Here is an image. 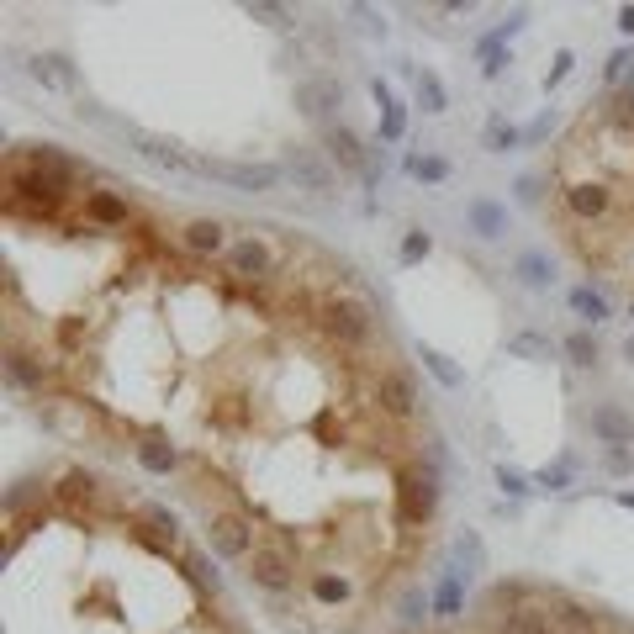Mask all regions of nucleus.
I'll return each mask as SVG.
<instances>
[{
  "label": "nucleus",
  "mask_w": 634,
  "mask_h": 634,
  "mask_svg": "<svg viewBox=\"0 0 634 634\" xmlns=\"http://www.w3.org/2000/svg\"><path fill=\"white\" fill-rule=\"evenodd\" d=\"M534 603H539V619H545V634H634L629 624L608 619L603 608L571 603L566 592H539L534 587Z\"/></svg>",
  "instance_id": "obj_1"
},
{
  "label": "nucleus",
  "mask_w": 634,
  "mask_h": 634,
  "mask_svg": "<svg viewBox=\"0 0 634 634\" xmlns=\"http://www.w3.org/2000/svg\"><path fill=\"white\" fill-rule=\"evenodd\" d=\"M323 154H328L333 164H339L344 175H360V180H365V170H370V148H365L360 138H354L344 122H339V127H328V133H323Z\"/></svg>",
  "instance_id": "obj_2"
},
{
  "label": "nucleus",
  "mask_w": 634,
  "mask_h": 634,
  "mask_svg": "<svg viewBox=\"0 0 634 634\" xmlns=\"http://www.w3.org/2000/svg\"><path fill=\"white\" fill-rule=\"evenodd\" d=\"M196 170L217 175V180H233V185H244V191H270V185L281 180L270 164H254V170H249V164H228V159H207V164H196Z\"/></svg>",
  "instance_id": "obj_3"
},
{
  "label": "nucleus",
  "mask_w": 634,
  "mask_h": 634,
  "mask_svg": "<svg viewBox=\"0 0 634 634\" xmlns=\"http://www.w3.org/2000/svg\"><path fill=\"white\" fill-rule=\"evenodd\" d=\"M370 90H376V106H381V138L386 143H402L407 138V106L397 101V96H391V85H370Z\"/></svg>",
  "instance_id": "obj_4"
},
{
  "label": "nucleus",
  "mask_w": 634,
  "mask_h": 634,
  "mask_svg": "<svg viewBox=\"0 0 634 634\" xmlns=\"http://www.w3.org/2000/svg\"><path fill=\"white\" fill-rule=\"evenodd\" d=\"M592 434H598L603 444H624L634 434V423L619 402H603V407H592Z\"/></svg>",
  "instance_id": "obj_5"
},
{
  "label": "nucleus",
  "mask_w": 634,
  "mask_h": 634,
  "mask_svg": "<svg viewBox=\"0 0 634 634\" xmlns=\"http://www.w3.org/2000/svg\"><path fill=\"white\" fill-rule=\"evenodd\" d=\"M413 96H418L423 111H434V117L450 106V90H444V80H439L434 69H413Z\"/></svg>",
  "instance_id": "obj_6"
},
{
  "label": "nucleus",
  "mask_w": 634,
  "mask_h": 634,
  "mask_svg": "<svg viewBox=\"0 0 634 634\" xmlns=\"http://www.w3.org/2000/svg\"><path fill=\"white\" fill-rule=\"evenodd\" d=\"M302 101L312 117H323L328 106H339V85L328 80V74H312V80H302Z\"/></svg>",
  "instance_id": "obj_7"
},
{
  "label": "nucleus",
  "mask_w": 634,
  "mask_h": 634,
  "mask_svg": "<svg viewBox=\"0 0 634 634\" xmlns=\"http://www.w3.org/2000/svg\"><path fill=\"white\" fill-rule=\"evenodd\" d=\"M465 217L476 222V233H481V238H497L502 228H508V212H502L497 201H471V207H465Z\"/></svg>",
  "instance_id": "obj_8"
},
{
  "label": "nucleus",
  "mask_w": 634,
  "mask_h": 634,
  "mask_svg": "<svg viewBox=\"0 0 634 634\" xmlns=\"http://www.w3.org/2000/svg\"><path fill=\"white\" fill-rule=\"evenodd\" d=\"M571 312L587 317V323H603V317H608V296H598L592 286H576L571 291Z\"/></svg>",
  "instance_id": "obj_9"
},
{
  "label": "nucleus",
  "mask_w": 634,
  "mask_h": 634,
  "mask_svg": "<svg viewBox=\"0 0 634 634\" xmlns=\"http://www.w3.org/2000/svg\"><path fill=\"white\" fill-rule=\"evenodd\" d=\"M32 74H37V80H43L48 90H69V85H74V69H69L64 59H53V53H48V59H37Z\"/></svg>",
  "instance_id": "obj_10"
},
{
  "label": "nucleus",
  "mask_w": 634,
  "mask_h": 634,
  "mask_svg": "<svg viewBox=\"0 0 634 634\" xmlns=\"http://www.w3.org/2000/svg\"><path fill=\"white\" fill-rule=\"evenodd\" d=\"M407 175L428 180V185H444V180H450V164L434 159V154H413V159H407Z\"/></svg>",
  "instance_id": "obj_11"
},
{
  "label": "nucleus",
  "mask_w": 634,
  "mask_h": 634,
  "mask_svg": "<svg viewBox=\"0 0 634 634\" xmlns=\"http://www.w3.org/2000/svg\"><path fill=\"white\" fill-rule=\"evenodd\" d=\"M566 354H571V360L582 365V370H592V365H598V339H592L587 328H576L571 339H566Z\"/></svg>",
  "instance_id": "obj_12"
},
{
  "label": "nucleus",
  "mask_w": 634,
  "mask_h": 634,
  "mask_svg": "<svg viewBox=\"0 0 634 634\" xmlns=\"http://www.w3.org/2000/svg\"><path fill=\"white\" fill-rule=\"evenodd\" d=\"M571 476H576V460H571V455H561L555 465H545V471H539V487H550V492H566V487H571Z\"/></svg>",
  "instance_id": "obj_13"
},
{
  "label": "nucleus",
  "mask_w": 634,
  "mask_h": 634,
  "mask_svg": "<svg viewBox=\"0 0 634 634\" xmlns=\"http://www.w3.org/2000/svg\"><path fill=\"white\" fill-rule=\"evenodd\" d=\"M518 143H524V133H518L513 122L497 117V122L487 127V148H492V154H508V148H518Z\"/></svg>",
  "instance_id": "obj_14"
},
{
  "label": "nucleus",
  "mask_w": 634,
  "mask_h": 634,
  "mask_svg": "<svg viewBox=\"0 0 634 634\" xmlns=\"http://www.w3.org/2000/svg\"><path fill=\"white\" fill-rule=\"evenodd\" d=\"M508 349L513 354H529V360H550V354H555V344L539 339V333H518V339H508Z\"/></svg>",
  "instance_id": "obj_15"
},
{
  "label": "nucleus",
  "mask_w": 634,
  "mask_h": 634,
  "mask_svg": "<svg viewBox=\"0 0 634 634\" xmlns=\"http://www.w3.org/2000/svg\"><path fill=\"white\" fill-rule=\"evenodd\" d=\"M476 59H481V69H487V74H497L502 64H508V53H502V37H497V32L476 43Z\"/></svg>",
  "instance_id": "obj_16"
},
{
  "label": "nucleus",
  "mask_w": 634,
  "mask_h": 634,
  "mask_svg": "<svg viewBox=\"0 0 634 634\" xmlns=\"http://www.w3.org/2000/svg\"><path fill=\"white\" fill-rule=\"evenodd\" d=\"M423 360H428V370H434V376H439L444 386H455V381H460V370H455V365H444V354H434V349H423Z\"/></svg>",
  "instance_id": "obj_17"
},
{
  "label": "nucleus",
  "mask_w": 634,
  "mask_h": 634,
  "mask_svg": "<svg viewBox=\"0 0 634 634\" xmlns=\"http://www.w3.org/2000/svg\"><path fill=\"white\" fill-rule=\"evenodd\" d=\"M423 254H428V238H423V233L413 228V233L402 238V259H423Z\"/></svg>",
  "instance_id": "obj_18"
},
{
  "label": "nucleus",
  "mask_w": 634,
  "mask_h": 634,
  "mask_svg": "<svg viewBox=\"0 0 634 634\" xmlns=\"http://www.w3.org/2000/svg\"><path fill=\"white\" fill-rule=\"evenodd\" d=\"M566 74H571V53H555V64H550V74H545V85L555 90V85L566 80Z\"/></svg>",
  "instance_id": "obj_19"
},
{
  "label": "nucleus",
  "mask_w": 634,
  "mask_h": 634,
  "mask_svg": "<svg viewBox=\"0 0 634 634\" xmlns=\"http://www.w3.org/2000/svg\"><path fill=\"white\" fill-rule=\"evenodd\" d=\"M518 270H524V281H529V286H545V281H550V275H545V265H539L534 254H529V259H524V265H518Z\"/></svg>",
  "instance_id": "obj_20"
},
{
  "label": "nucleus",
  "mask_w": 634,
  "mask_h": 634,
  "mask_svg": "<svg viewBox=\"0 0 634 634\" xmlns=\"http://www.w3.org/2000/svg\"><path fill=\"white\" fill-rule=\"evenodd\" d=\"M497 481H502V487H508L513 497H524V492H529V487H524V476H518V471H508V465L497 471Z\"/></svg>",
  "instance_id": "obj_21"
},
{
  "label": "nucleus",
  "mask_w": 634,
  "mask_h": 634,
  "mask_svg": "<svg viewBox=\"0 0 634 634\" xmlns=\"http://www.w3.org/2000/svg\"><path fill=\"white\" fill-rule=\"evenodd\" d=\"M624 354H629V360H634V339H629V344H624Z\"/></svg>",
  "instance_id": "obj_22"
}]
</instances>
